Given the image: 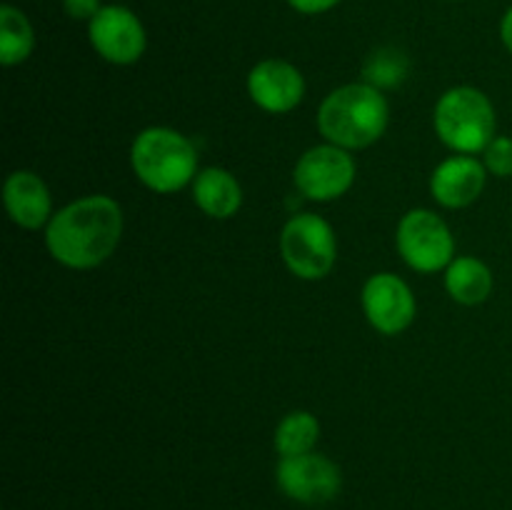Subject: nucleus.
<instances>
[{"mask_svg":"<svg viewBox=\"0 0 512 510\" xmlns=\"http://www.w3.org/2000/svg\"><path fill=\"white\" fill-rule=\"evenodd\" d=\"M390 120L383 90L368 83H348L325 95L318 108V128L328 143L360 150L385 135Z\"/></svg>","mask_w":512,"mask_h":510,"instance_id":"nucleus-2","label":"nucleus"},{"mask_svg":"<svg viewBox=\"0 0 512 510\" xmlns=\"http://www.w3.org/2000/svg\"><path fill=\"white\" fill-rule=\"evenodd\" d=\"M193 200L210 218L228 220L243 205V188L225 168H203L193 180Z\"/></svg>","mask_w":512,"mask_h":510,"instance_id":"nucleus-14","label":"nucleus"},{"mask_svg":"<svg viewBox=\"0 0 512 510\" xmlns=\"http://www.w3.org/2000/svg\"><path fill=\"white\" fill-rule=\"evenodd\" d=\"M320 438V423L308 410H293L278 423L273 435V445L280 458L313 453Z\"/></svg>","mask_w":512,"mask_h":510,"instance_id":"nucleus-16","label":"nucleus"},{"mask_svg":"<svg viewBox=\"0 0 512 510\" xmlns=\"http://www.w3.org/2000/svg\"><path fill=\"white\" fill-rule=\"evenodd\" d=\"M410 73V60L398 48H378L363 65V83L378 90L398 88Z\"/></svg>","mask_w":512,"mask_h":510,"instance_id":"nucleus-18","label":"nucleus"},{"mask_svg":"<svg viewBox=\"0 0 512 510\" xmlns=\"http://www.w3.org/2000/svg\"><path fill=\"white\" fill-rule=\"evenodd\" d=\"M293 183L308 200L330 203V200L343 198L355 183L353 155L333 143L315 145L305 150L295 163Z\"/></svg>","mask_w":512,"mask_h":510,"instance_id":"nucleus-7","label":"nucleus"},{"mask_svg":"<svg viewBox=\"0 0 512 510\" xmlns=\"http://www.w3.org/2000/svg\"><path fill=\"white\" fill-rule=\"evenodd\" d=\"M275 483L290 500L303 505L330 503L343 488L340 468L320 453L280 458L275 468Z\"/></svg>","mask_w":512,"mask_h":510,"instance_id":"nucleus-8","label":"nucleus"},{"mask_svg":"<svg viewBox=\"0 0 512 510\" xmlns=\"http://www.w3.org/2000/svg\"><path fill=\"white\" fill-rule=\"evenodd\" d=\"M3 200L10 220L25 230L43 228L55 215L48 185L33 170L10 173L8 180H5Z\"/></svg>","mask_w":512,"mask_h":510,"instance_id":"nucleus-13","label":"nucleus"},{"mask_svg":"<svg viewBox=\"0 0 512 510\" xmlns=\"http://www.w3.org/2000/svg\"><path fill=\"white\" fill-rule=\"evenodd\" d=\"M33 48L35 33L30 20L15 5H3L0 8V63L8 68L25 63Z\"/></svg>","mask_w":512,"mask_h":510,"instance_id":"nucleus-17","label":"nucleus"},{"mask_svg":"<svg viewBox=\"0 0 512 510\" xmlns=\"http://www.w3.org/2000/svg\"><path fill=\"white\" fill-rule=\"evenodd\" d=\"M483 165L490 175L512 178V138L510 135H495L488 148L483 150Z\"/></svg>","mask_w":512,"mask_h":510,"instance_id":"nucleus-19","label":"nucleus"},{"mask_svg":"<svg viewBox=\"0 0 512 510\" xmlns=\"http://www.w3.org/2000/svg\"><path fill=\"white\" fill-rule=\"evenodd\" d=\"M280 255L290 273L298 278H325L338 260V238L333 225L315 213H295L280 233Z\"/></svg>","mask_w":512,"mask_h":510,"instance_id":"nucleus-5","label":"nucleus"},{"mask_svg":"<svg viewBox=\"0 0 512 510\" xmlns=\"http://www.w3.org/2000/svg\"><path fill=\"white\" fill-rule=\"evenodd\" d=\"M445 290L460 305H480L493 293V273L483 260L460 255L445 268Z\"/></svg>","mask_w":512,"mask_h":510,"instance_id":"nucleus-15","label":"nucleus"},{"mask_svg":"<svg viewBox=\"0 0 512 510\" xmlns=\"http://www.w3.org/2000/svg\"><path fill=\"white\" fill-rule=\"evenodd\" d=\"M340 0H288V5L293 10L303 15H320V13H328L338 5Z\"/></svg>","mask_w":512,"mask_h":510,"instance_id":"nucleus-21","label":"nucleus"},{"mask_svg":"<svg viewBox=\"0 0 512 510\" xmlns=\"http://www.w3.org/2000/svg\"><path fill=\"white\" fill-rule=\"evenodd\" d=\"M250 100L270 115H285L305 98V78L293 63L280 58L260 60L248 73Z\"/></svg>","mask_w":512,"mask_h":510,"instance_id":"nucleus-11","label":"nucleus"},{"mask_svg":"<svg viewBox=\"0 0 512 510\" xmlns=\"http://www.w3.org/2000/svg\"><path fill=\"white\" fill-rule=\"evenodd\" d=\"M100 0H63V10L73 20H93L100 13Z\"/></svg>","mask_w":512,"mask_h":510,"instance_id":"nucleus-20","label":"nucleus"},{"mask_svg":"<svg viewBox=\"0 0 512 510\" xmlns=\"http://www.w3.org/2000/svg\"><path fill=\"white\" fill-rule=\"evenodd\" d=\"M398 253L418 273H438L455 260V240L448 223L433 210L415 208L398 225Z\"/></svg>","mask_w":512,"mask_h":510,"instance_id":"nucleus-6","label":"nucleus"},{"mask_svg":"<svg viewBox=\"0 0 512 510\" xmlns=\"http://www.w3.org/2000/svg\"><path fill=\"white\" fill-rule=\"evenodd\" d=\"M438 138L458 155L483 153L495 138V108L483 90L458 85L440 95L433 113Z\"/></svg>","mask_w":512,"mask_h":510,"instance_id":"nucleus-4","label":"nucleus"},{"mask_svg":"<svg viewBox=\"0 0 512 510\" xmlns=\"http://www.w3.org/2000/svg\"><path fill=\"white\" fill-rule=\"evenodd\" d=\"M130 165L145 188L160 195H173L195 180L198 150L173 128H145L135 135Z\"/></svg>","mask_w":512,"mask_h":510,"instance_id":"nucleus-3","label":"nucleus"},{"mask_svg":"<svg viewBox=\"0 0 512 510\" xmlns=\"http://www.w3.org/2000/svg\"><path fill=\"white\" fill-rule=\"evenodd\" d=\"M88 38L95 53L113 65H130L143 58L148 35L138 15L125 5H103L88 23Z\"/></svg>","mask_w":512,"mask_h":510,"instance_id":"nucleus-9","label":"nucleus"},{"mask_svg":"<svg viewBox=\"0 0 512 510\" xmlns=\"http://www.w3.org/2000/svg\"><path fill=\"white\" fill-rule=\"evenodd\" d=\"M360 303L368 323L383 335H398L408 330L418 310L410 285L395 273L370 275L363 285Z\"/></svg>","mask_w":512,"mask_h":510,"instance_id":"nucleus-10","label":"nucleus"},{"mask_svg":"<svg viewBox=\"0 0 512 510\" xmlns=\"http://www.w3.org/2000/svg\"><path fill=\"white\" fill-rule=\"evenodd\" d=\"M488 170L473 155H453L433 170L430 193L443 208H465L483 195Z\"/></svg>","mask_w":512,"mask_h":510,"instance_id":"nucleus-12","label":"nucleus"},{"mask_svg":"<svg viewBox=\"0 0 512 510\" xmlns=\"http://www.w3.org/2000/svg\"><path fill=\"white\" fill-rule=\"evenodd\" d=\"M123 235V210L110 195L73 200L45 225L48 253L73 270L98 268L115 253Z\"/></svg>","mask_w":512,"mask_h":510,"instance_id":"nucleus-1","label":"nucleus"},{"mask_svg":"<svg viewBox=\"0 0 512 510\" xmlns=\"http://www.w3.org/2000/svg\"><path fill=\"white\" fill-rule=\"evenodd\" d=\"M500 40H503L505 48L512 53V5L505 10L503 20H500Z\"/></svg>","mask_w":512,"mask_h":510,"instance_id":"nucleus-22","label":"nucleus"}]
</instances>
